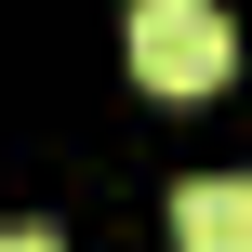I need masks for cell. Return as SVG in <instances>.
Here are the masks:
<instances>
[{"instance_id":"obj_3","label":"cell","mask_w":252,"mask_h":252,"mask_svg":"<svg viewBox=\"0 0 252 252\" xmlns=\"http://www.w3.org/2000/svg\"><path fill=\"white\" fill-rule=\"evenodd\" d=\"M0 252H66V239H53V226H0Z\"/></svg>"},{"instance_id":"obj_1","label":"cell","mask_w":252,"mask_h":252,"mask_svg":"<svg viewBox=\"0 0 252 252\" xmlns=\"http://www.w3.org/2000/svg\"><path fill=\"white\" fill-rule=\"evenodd\" d=\"M239 66V13L226 0H133V80L146 93H213Z\"/></svg>"},{"instance_id":"obj_2","label":"cell","mask_w":252,"mask_h":252,"mask_svg":"<svg viewBox=\"0 0 252 252\" xmlns=\"http://www.w3.org/2000/svg\"><path fill=\"white\" fill-rule=\"evenodd\" d=\"M173 252H252V173H186L173 186Z\"/></svg>"}]
</instances>
